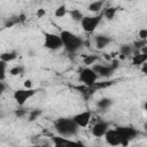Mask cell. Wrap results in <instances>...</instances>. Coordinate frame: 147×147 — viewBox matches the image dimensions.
<instances>
[{
    "mask_svg": "<svg viewBox=\"0 0 147 147\" xmlns=\"http://www.w3.org/2000/svg\"><path fill=\"white\" fill-rule=\"evenodd\" d=\"M54 129L55 131L59 133V136L65 137V138H70L77 134L79 126L75 123V121L68 117H60L57 119H55L54 122Z\"/></svg>",
    "mask_w": 147,
    "mask_h": 147,
    "instance_id": "6da1fadb",
    "label": "cell"
},
{
    "mask_svg": "<svg viewBox=\"0 0 147 147\" xmlns=\"http://www.w3.org/2000/svg\"><path fill=\"white\" fill-rule=\"evenodd\" d=\"M60 37H61L63 47L69 53L77 52L84 45V40L79 36H77V34H75V33H72L68 30H62L60 32Z\"/></svg>",
    "mask_w": 147,
    "mask_h": 147,
    "instance_id": "7a4b0ae2",
    "label": "cell"
},
{
    "mask_svg": "<svg viewBox=\"0 0 147 147\" xmlns=\"http://www.w3.org/2000/svg\"><path fill=\"white\" fill-rule=\"evenodd\" d=\"M102 17H103L102 13L93 15V16H84L82 18V21H80V25H82L83 30L86 33H92L98 28V25L100 24Z\"/></svg>",
    "mask_w": 147,
    "mask_h": 147,
    "instance_id": "3957f363",
    "label": "cell"
},
{
    "mask_svg": "<svg viewBox=\"0 0 147 147\" xmlns=\"http://www.w3.org/2000/svg\"><path fill=\"white\" fill-rule=\"evenodd\" d=\"M116 131L119 136L122 146H127L129 142L138 136V131L132 126H118L116 127Z\"/></svg>",
    "mask_w": 147,
    "mask_h": 147,
    "instance_id": "277c9868",
    "label": "cell"
},
{
    "mask_svg": "<svg viewBox=\"0 0 147 147\" xmlns=\"http://www.w3.org/2000/svg\"><path fill=\"white\" fill-rule=\"evenodd\" d=\"M45 38H44V47L51 51H57L61 47H63L62 40L60 34H55L52 32H45Z\"/></svg>",
    "mask_w": 147,
    "mask_h": 147,
    "instance_id": "5b68a950",
    "label": "cell"
},
{
    "mask_svg": "<svg viewBox=\"0 0 147 147\" xmlns=\"http://www.w3.org/2000/svg\"><path fill=\"white\" fill-rule=\"evenodd\" d=\"M37 93V90L34 88H20V90H16L13 94V98L14 100L16 101V103L18 106H24V103L31 99L34 94Z\"/></svg>",
    "mask_w": 147,
    "mask_h": 147,
    "instance_id": "8992f818",
    "label": "cell"
},
{
    "mask_svg": "<svg viewBox=\"0 0 147 147\" xmlns=\"http://www.w3.org/2000/svg\"><path fill=\"white\" fill-rule=\"evenodd\" d=\"M99 76L96 75V72L92 69V68H84L79 71V82L84 85H87V86H93L94 83L98 80Z\"/></svg>",
    "mask_w": 147,
    "mask_h": 147,
    "instance_id": "52a82bcc",
    "label": "cell"
},
{
    "mask_svg": "<svg viewBox=\"0 0 147 147\" xmlns=\"http://www.w3.org/2000/svg\"><path fill=\"white\" fill-rule=\"evenodd\" d=\"M92 69L96 72L98 76L103 77V78L110 77L114 74V71L116 70L111 64H94L92 67Z\"/></svg>",
    "mask_w": 147,
    "mask_h": 147,
    "instance_id": "ba28073f",
    "label": "cell"
},
{
    "mask_svg": "<svg viewBox=\"0 0 147 147\" xmlns=\"http://www.w3.org/2000/svg\"><path fill=\"white\" fill-rule=\"evenodd\" d=\"M91 117H92V113L86 110V111H82V113H78L76 115H74L72 119L75 121V123L79 126V127H86L91 121Z\"/></svg>",
    "mask_w": 147,
    "mask_h": 147,
    "instance_id": "9c48e42d",
    "label": "cell"
},
{
    "mask_svg": "<svg viewBox=\"0 0 147 147\" xmlns=\"http://www.w3.org/2000/svg\"><path fill=\"white\" fill-rule=\"evenodd\" d=\"M108 129H109V123H108L107 121H102V119H101V121L96 122V123L92 126L91 132H92V134H93L94 137L101 138V137L105 136V133L108 131Z\"/></svg>",
    "mask_w": 147,
    "mask_h": 147,
    "instance_id": "30bf717a",
    "label": "cell"
},
{
    "mask_svg": "<svg viewBox=\"0 0 147 147\" xmlns=\"http://www.w3.org/2000/svg\"><path fill=\"white\" fill-rule=\"evenodd\" d=\"M105 139L107 141V144L111 145V146H119L121 145V139H119V136L116 131V129H108V131L105 133Z\"/></svg>",
    "mask_w": 147,
    "mask_h": 147,
    "instance_id": "8fae6325",
    "label": "cell"
},
{
    "mask_svg": "<svg viewBox=\"0 0 147 147\" xmlns=\"http://www.w3.org/2000/svg\"><path fill=\"white\" fill-rule=\"evenodd\" d=\"M110 42H111V38L109 36H105V34H98V36H95V46H96L98 49L105 48Z\"/></svg>",
    "mask_w": 147,
    "mask_h": 147,
    "instance_id": "7c38bea8",
    "label": "cell"
},
{
    "mask_svg": "<svg viewBox=\"0 0 147 147\" xmlns=\"http://www.w3.org/2000/svg\"><path fill=\"white\" fill-rule=\"evenodd\" d=\"M146 61H147V53L137 52V53H134V55L132 57V64L136 65V67H139V65L144 64Z\"/></svg>",
    "mask_w": 147,
    "mask_h": 147,
    "instance_id": "4fadbf2b",
    "label": "cell"
},
{
    "mask_svg": "<svg viewBox=\"0 0 147 147\" xmlns=\"http://www.w3.org/2000/svg\"><path fill=\"white\" fill-rule=\"evenodd\" d=\"M52 141L55 146H64V145H71V144H79V142H75L72 140H69L68 138L65 137H62V136H57V137H53L52 138Z\"/></svg>",
    "mask_w": 147,
    "mask_h": 147,
    "instance_id": "5bb4252c",
    "label": "cell"
},
{
    "mask_svg": "<svg viewBox=\"0 0 147 147\" xmlns=\"http://www.w3.org/2000/svg\"><path fill=\"white\" fill-rule=\"evenodd\" d=\"M113 103H114L113 99H110V98H101V99L96 102V107H98L99 109H101V110H106V109H108L109 107H111Z\"/></svg>",
    "mask_w": 147,
    "mask_h": 147,
    "instance_id": "9a60e30c",
    "label": "cell"
},
{
    "mask_svg": "<svg viewBox=\"0 0 147 147\" xmlns=\"http://www.w3.org/2000/svg\"><path fill=\"white\" fill-rule=\"evenodd\" d=\"M17 52L16 51H8V52H5V53H1L0 54V60L5 61V62H11L14 61L16 57H17Z\"/></svg>",
    "mask_w": 147,
    "mask_h": 147,
    "instance_id": "2e32d148",
    "label": "cell"
},
{
    "mask_svg": "<svg viewBox=\"0 0 147 147\" xmlns=\"http://www.w3.org/2000/svg\"><path fill=\"white\" fill-rule=\"evenodd\" d=\"M103 3H105V0H96V1H93L92 3L88 5L87 9L90 11H93V13H99L102 7H103Z\"/></svg>",
    "mask_w": 147,
    "mask_h": 147,
    "instance_id": "e0dca14e",
    "label": "cell"
},
{
    "mask_svg": "<svg viewBox=\"0 0 147 147\" xmlns=\"http://www.w3.org/2000/svg\"><path fill=\"white\" fill-rule=\"evenodd\" d=\"M119 54L123 55V56H125V57H127L131 54H133V47H132V45H130V44H123V45H121V47H119Z\"/></svg>",
    "mask_w": 147,
    "mask_h": 147,
    "instance_id": "ac0fdd59",
    "label": "cell"
},
{
    "mask_svg": "<svg viewBox=\"0 0 147 147\" xmlns=\"http://www.w3.org/2000/svg\"><path fill=\"white\" fill-rule=\"evenodd\" d=\"M147 45V39H138V40H134L133 44H132V47H133V52L137 53L139 52L144 46Z\"/></svg>",
    "mask_w": 147,
    "mask_h": 147,
    "instance_id": "d6986e66",
    "label": "cell"
},
{
    "mask_svg": "<svg viewBox=\"0 0 147 147\" xmlns=\"http://www.w3.org/2000/svg\"><path fill=\"white\" fill-rule=\"evenodd\" d=\"M69 15H70V17H71L74 21H76V22H80L82 18L84 17L83 13H82L79 9H71V10L69 11Z\"/></svg>",
    "mask_w": 147,
    "mask_h": 147,
    "instance_id": "ffe728a7",
    "label": "cell"
},
{
    "mask_svg": "<svg viewBox=\"0 0 147 147\" xmlns=\"http://www.w3.org/2000/svg\"><path fill=\"white\" fill-rule=\"evenodd\" d=\"M116 11H117V8H116V7H109V8H107V9L102 13V15H103L107 20H113V18L115 17V15H116Z\"/></svg>",
    "mask_w": 147,
    "mask_h": 147,
    "instance_id": "44dd1931",
    "label": "cell"
},
{
    "mask_svg": "<svg viewBox=\"0 0 147 147\" xmlns=\"http://www.w3.org/2000/svg\"><path fill=\"white\" fill-rule=\"evenodd\" d=\"M98 56L96 55H85L84 56V59H83V63L86 65V67H88V65H92V64H94L96 61H98Z\"/></svg>",
    "mask_w": 147,
    "mask_h": 147,
    "instance_id": "7402d4cb",
    "label": "cell"
},
{
    "mask_svg": "<svg viewBox=\"0 0 147 147\" xmlns=\"http://www.w3.org/2000/svg\"><path fill=\"white\" fill-rule=\"evenodd\" d=\"M24 71H25V68H24L23 65L18 64V65L13 67V68L9 70V74H10L11 76H18V75H23Z\"/></svg>",
    "mask_w": 147,
    "mask_h": 147,
    "instance_id": "603a6c76",
    "label": "cell"
},
{
    "mask_svg": "<svg viewBox=\"0 0 147 147\" xmlns=\"http://www.w3.org/2000/svg\"><path fill=\"white\" fill-rule=\"evenodd\" d=\"M41 110L40 109H32V110H30L29 113H28V121H30V122H33V121H36L40 115H41Z\"/></svg>",
    "mask_w": 147,
    "mask_h": 147,
    "instance_id": "cb8c5ba5",
    "label": "cell"
},
{
    "mask_svg": "<svg viewBox=\"0 0 147 147\" xmlns=\"http://www.w3.org/2000/svg\"><path fill=\"white\" fill-rule=\"evenodd\" d=\"M68 14V9L65 5H61L55 9V16L56 17H64Z\"/></svg>",
    "mask_w": 147,
    "mask_h": 147,
    "instance_id": "d4e9b609",
    "label": "cell"
},
{
    "mask_svg": "<svg viewBox=\"0 0 147 147\" xmlns=\"http://www.w3.org/2000/svg\"><path fill=\"white\" fill-rule=\"evenodd\" d=\"M7 71V62L0 60V80H5Z\"/></svg>",
    "mask_w": 147,
    "mask_h": 147,
    "instance_id": "484cf974",
    "label": "cell"
},
{
    "mask_svg": "<svg viewBox=\"0 0 147 147\" xmlns=\"http://www.w3.org/2000/svg\"><path fill=\"white\" fill-rule=\"evenodd\" d=\"M28 114V111L23 108V106H18V108L15 110V116L16 117H24Z\"/></svg>",
    "mask_w": 147,
    "mask_h": 147,
    "instance_id": "4316f807",
    "label": "cell"
},
{
    "mask_svg": "<svg viewBox=\"0 0 147 147\" xmlns=\"http://www.w3.org/2000/svg\"><path fill=\"white\" fill-rule=\"evenodd\" d=\"M139 39H147V29H141L138 32Z\"/></svg>",
    "mask_w": 147,
    "mask_h": 147,
    "instance_id": "83f0119b",
    "label": "cell"
},
{
    "mask_svg": "<svg viewBox=\"0 0 147 147\" xmlns=\"http://www.w3.org/2000/svg\"><path fill=\"white\" fill-rule=\"evenodd\" d=\"M36 15H37V17H38V18L44 17V16L46 15V9H44V8H39V9H37Z\"/></svg>",
    "mask_w": 147,
    "mask_h": 147,
    "instance_id": "f1b7e54d",
    "label": "cell"
},
{
    "mask_svg": "<svg viewBox=\"0 0 147 147\" xmlns=\"http://www.w3.org/2000/svg\"><path fill=\"white\" fill-rule=\"evenodd\" d=\"M24 87L25 88H32V80L31 79H26L24 82Z\"/></svg>",
    "mask_w": 147,
    "mask_h": 147,
    "instance_id": "f546056e",
    "label": "cell"
},
{
    "mask_svg": "<svg viewBox=\"0 0 147 147\" xmlns=\"http://www.w3.org/2000/svg\"><path fill=\"white\" fill-rule=\"evenodd\" d=\"M25 20H26V17H25L24 14H20V15L17 16V21H18V23H23V22H25Z\"/></svg>",
    "mask_w": 147,
    "mask_h": 147,
    "instance_id": "4dcf8cb0",
    "label": "cell"
},
{
    "mask_svg": "<svg viewBox=\"0 0 147 147\" xmlns=\"http://www.w3.org/2000/svg\"><path fill=\"white\" fill-rule=\"evenodd\" d=\"M5 90H6V84L3 83V80H0V95L5 92Z\"/></svg>",
    "mask_w": 147,
    "mask_h": 147,
    "instance_id": "1f68e13d",
    "label": "cell"
},
{
    "mask_svg": "<svg viewBox=\"0 0 147 147\" xmlns=\"http://www.w3.org/2000/svg\"><path fill=\"white\" fill-rule=\"evenodd\" d=\"M68 1H71V0H68Z\"/></svg>",
    "mask_w": 147,
    "mask_h": 147,
    "instance_id": "d6a6232c",
    "label": "cell"
},
{
    "mask_svg": "<svg viewBox=\"0 0 147 147\" xmlns=\"http://www.w3.org/2000/svg\"><path fill=\"white\" fill-rule=\"evenodd\" d=\"M20 1H22V0H20Z\"/></svg>",
    "mask_w": 147,
    "mask_h": 147,
    "instance_id": "836d02e7",
    "label": "cell"
}]
</instances>
